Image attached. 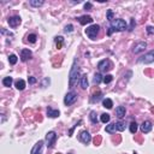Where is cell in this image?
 <instances>
[{
	"label": "cell",
	"mask_w": 154,
	"mask_h": 154,
	"mask_svg": "<svg viewBox=\"0 0 154 154\" xmlns=\"http://www.w3.org/2000/svg\"><path fill=\"white\" fill-rule=\"evenodd\" d=\"M112 79H113V76L112 75H106V76H104V83L105 84H108V83L112 82Z\"/></svg>",
	"instance_id": "31"
},
{
	"label": "cell",
	"mask_w": 154,
	"mask_h": 154,
	"mask_svg": "<svg viewBox=\"0 0 154 154\" xmlns=\"http://www.w3.org/2000/svg\"><path fill=\"white\" fill-rule=\"evenodd\" d=\"M134 154H138V153H136V152H134Z\"/></svg>",
	"instance_id": "43"
},
{
	"label": "cell",
	"mask_w": 154,
	"mask_h": 154,
	"mask_svg": "<svg viewBox=\"0 0 154 154\" xmlns=\"http://www.w3.org/2000/svg\"><path fill=\"white\" fill-rule=\"evenodd\" d=\"M116 127H117V130L118 131H124L125 130V123H123L122 120L116 123Z\"/></svg>",
	"instance_id": "27"
},
{
	"label": "cell",
	"mask_w": 154,
	"mask_h": 154,
	"mask_svg": "<svg viewBox=\"0 0 154 154\" xmlns=\"http://www.w3.org/2000/svg\"><path fill=\"white\" fill-rule=\"evenodd\" d=\"M79 141H81V142L82 143H84V145H88V143L90 142L91 141V136H90V134H89V132H88V131H81V132H79Z\"/></svg>",
	"instance_id": "8"
},
{
	"label": "cell",
	"mask_w": 154,
	"mask_h": 154,
	"mask_svg": "<svg viewBox=\"0 0 154 154\" xmlns=\"http://www.w3.org/2000/svg\"><path fill=\"white\" fill-rule=\"evenodd\" d=\"M110 119H111V117H110V115H108V113H102V115H101V117H100V120H101L102 123H105V124L110 122Z\"/></svg>",
	"instance_id": "28"
},
{
	"label": "cell",
	"mask_w": 154,
	"mask_h": 154,
	"mask_svg": "<svg viewBox=\"0 0 154 154\" xmlns=\"http://www.w3.org/2000/svg\"><path fill=\"white\" fill-rule=\"evenodd\" d=\"M100 143H101V136H96L94 138V145L95 146H100Z\"/></svg>",
	"instance_id": "36"
},
{
	"label": "cell",
	"mask_w": 154,
	"mask_h": 154,
	"mask_svg": "<svg viewBox=\"0 0 154 154\" xmlns=\"http://www.w3.org/2000/svg\"><path fill=\"white\" fill-rule=\"evenodd\" d=\"M91 8H93V5L90 3H86L84 4V10H91Z\"/></svg>",
	"instance_id": "40"
},
{
	"label": "cell",
	"mask_w": 154,
	"mask_h": 154,
	"mask_svg": "<svg viewBox=\"0 0 154 154\" xmlns=\"http://www.w3.org/2000/svg\"><path fill=\"white\" fill-rule=\"evenodd\" d=\"M111 29L113 30V32H123V30H125V29H128V25L127 23H125V20L123 19H113L112 22H111Z\"/></svg>",
	"instance_id": "2"
},
{
	"label": "cell",
	"mask_w": 154,
	"mask_h": 154,
	"mask_svg": "<svg viewBox=\"0 0 154 154\" xmlns=\"http://www.w3.org/2000/svg\"><path fill=\"white\" fill-rule=\"evenodd\" d=\"M46 146L47 148H52V147L54 146L55 141H57V134H55V131H49L46 134Z\"/></svg>",
	"instance_id": "5"
},
{
	"label": "cell",
	"mask_w": 154,
	"mask_h": 154,
	"mask_svg": "<svg viewBox=\"0 0 154 154\" xmlns=\"http://www.w3.org/2000/svg\"><path fill=\"white\" fill-rule=\"evenodd\" d=\"M99 32H100V27L98 25V24H93V25H90V27H88L87 29H86V34H87V36L90 40L96 39V36H98Z\"/></svg>",
	"instance_id": "3"
},
{
	"label": "cell",
	"mask_w": 154,
	"mask_h": 154,
	"mask_svg": "<svg viewBox=\"0 0 154 154\" xmlns=\"http://www.w3.org/2000/svg\"><path fill=\"white\" fill-rule=\"evenodd\" d=\"M54 41H55V45H57V48H58V49H60V48H61V46H63L64 37H63V36H57V37L54 39Z\"/></svg>",
	"instance_id": "21"
},
{
	"label": "cell",
	"mask_w": 154,
	"mask_h": 154,
	"mask_svg": "<svg viewBox=\"0 0 154 154\" xmlns=\"http://www.w3.org/2000/svg\"><path fill=\"white\" fill-rule=\"evenodd\" d=\"M102 105H104V107H106V108L111 110L112 106H113V101H112L111 99H104L102 100Z\"/></svg>",
	"instance_id": "23"
},
{
	"label": "cell",
	"mask_w": 154,
	"mask_h": 154,
	"mask_svg": "<svg viewBox=\"0 0 154 154\" xmlns=\"http://www.w3.org/2000/svg\"><path fill=\"white\" fill-rule=\"evenodd\" d=\"M106 132H108V134H113V132H116V130H117V127H116V123H111V124H108V125H106Z\"/></svg>",
	"instance_id": "17"
},
{
	"label": "cell",
	"mask_w": 154,
	"mask_h": 154,
	"mask_svg": "<svg viewBox=\"0 0 154 154\" xmlns=\"http://www.w3.org/2000/svg\"><path fill=\"white\" fill-rule=\"evenodd\" d=\"M42 148H44V141H39L33 147L30 154H42Z\"/></svg>",
	"instance_id": "11"
},
{
	"label": "cell",
	"mask_w": 154,
	"mask_h": 154,
	"mask_svg": "<svg viewBox=\"0 0 154 154\" xmlns=\"http://www.w3.org/2000/svg\"><path fill=\"white\" fill-rule=\"evenodd\" d=\"M12 82H13V79H12V77H10V76H7V77H5V78L3 79V84H4L5 87H11Z\"/></svg>",
	"instance_id": "24"
},
{
	"label": "cell",
	"mask_w": 154,
	"mask_h": 154,
	"mask_svg": "<svg viewBox=\"0 0 154 154\" xmlns=\"http://www.w3.org/2000/svg\"><path fill=\"white\" fill-rule=\"evenodd\" d=\"M36 39H37V36H36L35 34H30V35L28 36V41H29L30 44H35Z\"/></svg>",
	"instance_id": "32"
},
{
	"label": "cell",
	"mask_w": 154,
	"mask_h": 154,
	"mask_svg": "<svg viewBox=\"0 0 154 154\" xmlns=\"http://www.w3.org/2000/svg\"><path fill=\"white\" fill-rule=\"evenodd\" d=\"M57 154H60V153H57Z\"/></svg>",
	"instance_id": "44"
},
{
	"label": "cell",
	"mask_w": 154,
	"mask_h": 154,
	"mask_svg": "<svg viewBox=\"0 0 154 154\" xmlns=\"http://www.w3.org/2000/svg\"><path fill=\"white\" fill-rule=\"evenodd\" d=\"M152 128H153V124H152V122H149V120H145V122L141 124V131H142L143 134L149 132V131L152 130Z\"/></svg>",
	"instance_id": "12"
},
{
	"label": "cell",
	"mask_w": 154,
	"mask_h": 154,
	"mask_svg": "<svg viewBox=\"0 0 154 154\" xmlns=\"http://www.w3.org/2000/svg\"><path fill=\"white\" fill-rule=\"evenodd\" d=\"M102 76H101V74H95L94 75V79H93V82H94V84H96V86H99L100 83L102 82Z\"/></svg>",
	"instance_id": "22"
},
{
	"label": "cell",
	"mask_w": 154,
	"mask_h": 154,
	"mask_svg": "<svg viewBox=\"0 0 154 154\" xmlns=\"http://www.w3.org/2000/svg\"><path fill=\"white\" fill-rule=\"evenodd\" d=\"M146 47H147V44L145 41H138L137 44L134 46V48H132V52H134L135 54H138V53H141V52L145 51Z\"/></svg>",
	"instance_id": "9"
},
{
	"label": "cell",
	"mask_w": 154,
	"mask_h": 154,
	"mask_svg": "<svg viewBox=\"0 0 154 154\" xmlns=\"http://www.w3.org/2000/svg\"><path fill=\"white\" fill-rule=\"evenodd\" d=\"M69 86L72 87L76 82H77V78L79 77V67H78V64H77V60L74 61V65L71 67V71H70V75H69Z\"/></svg>",
	"instance_id": "1"
},
{
	"label": "cell",
	"mask_w": 154,
	"mask_h": 154,
	"mask_svg": "<svg viewBox=\"0 0 154 154\" xmlns=\"http://www.w3.org/2000/svg\"><path fill=\"white\" fill-rule=\"evenodd\" d=\"M60 112L59 110H54V108H52V107H47V116L48 117H51V118H57V117H59Z\"/></svg>",
	"instance_id": "15"
},
{
	"label": "cell",
	"mask_w": 154,
	"mask_h": 154,
	"mask_svg": "<svg viewBox=\"0 0 154 154\" xmlns=\"http://www.w3.org/2000/svg\"><path fill=\"white\" fill-rule=\"evenodd\" d=\"M138 63L141 64H150L154 61V49H152V51H149L148 53H146L145 55H142L141 58H138L137 60Z\"/></svg>",
	"instance_id": "4"
},
{
	"label": "cell",
	"mask_w": 154,
	"mask_h": 154,
	"mask_svg": "<svg viewBox=\"0 0 154 154\" xmlns=\"http://www.w3.org/2000/svg\"><path fill=\"white\" fill-rule=\"evenodd\" d=\"M101 96H102V93L101 91H98V94H93V98H91V102H98L100 99H101Z\"/></svg>",
	"instance_id": "26"
},
{
	"label": "cell",
	"mask_w": 154,
	"mask_h": 154,
	"mask_svg": "<svg viewBox=\"0 0 154 154\" xmlns=\"http://www.w3.org/2000/svg\"><path fill=\"white\" fill-rule=\"evenodd\" d=\"M89 118H90V122L93 123V124H98V117H96V112H95V111H91L90 112Z\"/></svg>",
	"instance_id": "25"
},
{
	"label": "cell",
	"mask_w": 154,
	"mask_h": 154,
	"mask_svg": "<svg viewBox=\"0 0 154 154\" xmlns=\"http://www.w3.org/2000/svg\"><path fill=\"white\" fill-rule=\"evenodd\" d=\"M125 113H127V110L124 106H118L116 108V115L119 119H122L123 117H125Z\"/></svg>",
	"instance_id": "16"
},
{
	"label": "cell",
	"mask_w": 154,
	"mask_h": 154,
	"mask_svg": "<svg viewBox=\"0 0 154 154\" xmlns=\"http://www.w3.org/2000/svg\"><path fill=\"white\" fill-rule=\"evenodd\" d=\"M8 25L11 28H16V27H18L20 24V22H22V19H20V17L19 16H12V17H10L8 18Z\"/></svg>",
	"instance_id": "10"
},
{
	"label": "cell",
	"mask_w": 154,
	"mask_h": 154,
	"mask_svg": "<svg viewBox=\"0 0 154 154\" xmlns=\"http://www.w3.org/2000/svg\"><path fill=\"white\" fill-rule=\"evenodd\" d=\"M135 27H136V22H135L134 18H131V20H130V27L128 28V30H129V32H132Z\"/></svg>",
	"instance_id": "34"
},
{
	"label": "cell",
	"mask_w": 154,
	"mask_h": 154,
	"mask_svg": "<svg viewBox=\"0 0 154 154\" xmlns=\"http://www.w3.org/2000/svg\"><path fill=\"white\" fill-rule=\"evenodd\" d=\"M69 154H71V153H69Z\"/></svg>",
	"instance_id": "45"
},
{
	"label": "cell",
	"mask_w": 154,
	"mask_h": 154,
	"mask_svg": "<svg viewBox=\"0 0 154 154\" xmlns=\"http://www.w3.org/2000/svg\"><path fill=\"white\" fill-rule=\"evenodd\" d=\"M29 83H30V84L36 83V78H35V77H29Z\"/></svg>",
	"instance_id": "41"
},
{
	"label": "cell",
	"mask_w": 154,
	"mask_h": 154,
	"mask_svg": "<svg viewBox=\"0 0 154 154\" xmlns=\"http://www.w3.org/2000/svg\"><path fill=\"white\" fill-rule=\"evenodd\" d=\"M78 22L81 25H86V24H89V23H93V18L88 15H84V16H81L78 18Z\"/></svg>",
	"instance_id": "14"
},
{
	"label": "cell",
	"mask_w": 154,
	"mask_h": 154,
	"mask_svg": "<svg viewBox=\"0 0 154 154\" xmlns=\"http://www.w3.org/2000/svg\"><path fill=\"white\" fill-rule=\"evenodd\" d=\"M81 123H82V120H79V122L77 123V124H76V125H74V127H72L71 129H70V131H69V136H72V132H74V130H75L76 128L78 127V124H81Z\"/></svg>",
	"instance_id": "37"
},
{
	"label": "cell",
	"mask_w": 154,
	"mask_h": 154,
	"mask_svg": "<svg viewBox=\"0 0 154 154\" xmlns=\"http://www.w3.org/2000/svg\"><path fill=\"white\" fill-rule=\"evenodd\" d=\"M17 60H18V58H17L16 54H10L8 55V61H10L11 65H15V64L17 63Z\"/></svg>",
	"instance_id": "29"
},
{
	"label": "cell",
	"mask_w": 154,
	"mask_h": 154,
	"mask_svg": "<svg viewBox=\"0 0 154 154\" xmlns=\"http://www.w3.org/2000/svg\"><path fill=\"white\" fill-rule=\"evenodd\" d=\"M49 83H51V79H49V77H45L44 81H42V87L46 88L49 86Z\"/></svg>",
	"instance_id": "33"
},
{
	"label": "cell",
	"mask_w": 154,
	"mask_h": 154,
	"mask_svg": "<svg viewBox=\"0 0 154 154\" xmlns=\"http://www.w3.org/2000/svg\"><path fill=\"white\" fill-rule=\"evenodd\" d=\"M29 4L32 6H34V7H40V6H42L45 4V1L44 0H30Z\"/></svg>",
	"instance_id": "20"
},
{
	"label": "cell",
	"mask_w": 154,
	"mask_h": 154,
	"mask_svg": "<svg viewBox=\"0 0 154 154\" xmlns=\"http://www.w3.org/2000/svg\"><path fill=\"white\" fill-rule=\"evenodd\" d=\"M98 69H99L100 71H108V70H111V69H112V63H111V60L104 59V60H101V61H99Z\"/></svg>",
	"instance_id": "7"
},
{
	"label": "cell",
	"mask_w": 154,
	"mask_h": 154,
	"mask_svg": "<svg viewBox=\"0 0 154 154\" xmlns=\"http://www.w3.org/2000/svg\"><path fill=\"white\" fill-rule=\"evenodd\" d=\"M64 30H65V33H72L74 32V25L72 24H67Z\"/></svg>",
	"instance_id": "35"
},
{
	"label": "cell",
	"mask_w": 154,
	"mask_h": 154,
	"mask_svg": "<svg viewBox=\"0 0 154 154\" xmlns=\"http://www.w3.org/2000/svg\"><path fill=\"white\" fill-rule=\"evenodd\" d=\"M32 58V51L30 49H27V48H24L20 51V59L22 61H27L28 59H30Z\"/></svg>",
	"instance_id": "13"
},
{
	"label": "cell",
	"mask_w": 154,
	"mask_h": 154,
	"mask_svg": "<svg viewBox=\"0 0 154 154\" xmlns=\"http://www.w3.org/2000/svg\"><path fill=\"white\" fill-rule=\"evenodd\" d=\"M112 17H113V12H112V10H108L107 11V19L110 20V22H112Z\"/></svg>",
	"instance_id": "38"
},
{
	"label": "cell",
	"mask_w": 154,
	"mask_h": 154,
	"mask_svg": "<svg viewBox=\"0 0 154 154\" xmlns=\"http://www.w3.org/2000/svg\"><path fill=\"white\" fill-rule=\"evenodd\" d=\"M136 131H137V123L131 122L130 123V132L131 134H136Z\"/></svg>",
	"instance_id": "30"
},
{
	"label": "cell",
	"mask_w": 154,
	"mask_h": 154,
	"mask_svg": "<svg viewBox=\"0 0 154 154\" xmlns=\"http://www.w3.org/2000/svg\"><path fill=\"white\" fill-rule=\"evenodd\" d=\"M15 86H16V88L18 90H24V88H25V81H24V79H18V81H16Z\"/></svg>",
	"instance_id": "18"
},
{
	"label": "cell",
	"mask_w": 154,
	"mask_h": 154,
	"mask_svg": "<svg viewBox=\"0 0 154 154\" xmlns=\"http://www.w3.org/2000/svg\"><path fill=\"white\" fill-rule=\"evenodd\" d=\"M152 112H153V113H154V108H152Z\"/></svg>",
	"instance_id": "42"
},
{
	"label": "cell",
	"mask_w": 154,
	"mask_h": 154,
	"mask_svg": "<svg viewBox=\"0 0 154 154\" xmlns=\"http://www.w3.org/2000/svg\"><path fill=\"white\" fill-rule=\"evenodd\" d=\"M81 88H82V89H87L88 88V77H87V75L81 76Z\"/></svg>",
	"instance_id": "19"
},
{
	"label": "cell",
	"mask_w": 154,
	"mask_h": 154,
	"mask_svg": "<svg viewBox=\"0 0 154 154\" xmlns=\"http://www.w3.org/2000/svg\"><path fill=\"white\" fill-rule=\"evenodd\" d=\"M76 100H77V94H76L75 91L71 90L65 95V98H64V104H65L66 106H71L72 104L76 102Z\"/></svg>",
	"instance_id": "6"
},
{
	"label": "cell",
	"mask_w": 154,
	"mask_h": 154,
	"mask_svg": "<svg viewBox=\"0 0 154 154\" xmlns=\"http://www.w3.org/2000/svg\"><path fill=\"white\" fill-rule=\"evenodd\" d=\"M147 34H149V35H152V34H154V27H152V25H149V27H147Z\"/></svg>",
	"instance_id": "39"
}]
</instances>
